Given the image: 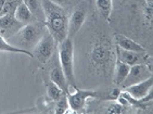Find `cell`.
<instances>
[{
    "label": "cell",
    "mask_w": 153,
    "mask_h": 114,
    "mask_svg": "<svg viewBox=\"0 0 153 114\" xmlns=\"http://www.w3.org/2000/svg\"><path fill=\"white\" fill-rule=\"evenodd\" d=\"M45 11V25L56 45L68 38V15L63 8L51 0H41Z\"/></svg>",
    "instance_id": "cell-1"
},
{
    "label": "cell",
    "mask_w": 153,
    "mask_h": 114,
    "mask_svg": "<svg viewBox=\"0 0 153 114\" xmlns=\"http://www.w3.org/2000/svg\"><path fill=\"white\" fill-rule=\"evenodd\" d=\"M90 59L97 67H100L103 71L108 70L113 59H116L115 47L106 37L98 38L90 51Z\"/></svg>",
    "instance_id": "cell-2"
},
{
    "label": "cell",
    "mask_w": 153,
    "mask_h": 114,
    "mask_svg": "<svg viewBox=\"0 0 153 114\" xmlns=\"http://www.w3.org/2000/svg\"><path fill=\"white\" fill-rule=\"evenodd\" d=\"M60 66L64 73L68 86L74 89L77 87L74 77V46L72 38L68 37L58 45Z\"/></svg>",
    "instance_id": "cell-3"
},
{
    "label": "cell",
    "mask_w": 153,
    "mask_h": 114,
    "mask_svg": "<svg viewBox=\"0 0 153 114\" xmlns=\"http://www.w3.org/2000/svg\"><path fill=\"white\" fill-rule=\"evenodd\" d=\"M54 45H56V41L53 37L50 35V33L47 32L36 42L33 50V56L40 63H46L52 57Z\"/></svg>",
    "instance_id": "cell-4"
},
{
    "label": "cell",
    "mask_w": 153,
    "mask_h": 114,
    "mask_svg": "<svg viewBox=\"0 0 153 114\" xmlns=\"http://www.w3.org/2000/svg\"><path fill=\"white\" fill-rule=\"evenodd\" d=\"M97 91L92 90H84V89H79V88H75V92L74 94H70L68 92L66 97H68V101L70 108L73 110L74 112L82 111V109L85 108L86 101L89 98H94L98 97Z\"/></svg>",
    "instance_id": "cell-5"
},
{
    "label": "cell",
    "mask_w": 153,
    "mask_h": 114,
    "mask_svg": "<svg viewBox=\"0 0 153 114\" xmlns=\"http://www.w3.org/2000/svg\"><path fill=\"white\" fill-rule=\"evenodd\" d=\"M152 76L151 69L149 67L148 63H141V64H136L130 66L129 73L127 75L126 79L123 82L122 86L123 88H126L130 85L137 84V83L144 80Z\"/></svg>",
    "instance_id": "cell-6"
},
{
    "label": "cell",
    "mask_w": 153,
    "mask_h": 114,
    "mask_svg": "<svg viewBox=\"0 0 153 114\" xmlns=\"http://www.w3.org/2000/svg\"><path fill=\"white\" fill-rule=\"evenodd\" d=\"M115 54L116 60L126 63L129 66H133L136 64H141V63H148V54L147 52H135V51H127L118 48L115 46Z\"/></svg>",
    "instance_id": "cell-7"
},
{
    "label": "cell",
    "mask_w": 153,
    "mask_h": 114,
    "mask_svg": "<svg viewBox=\"0 0 153 114\" xmlns=\"http://www.w3.org/2000/svg\"><path fill=\"white\" fill-rule=\"evenodd\" d=\"M40 28L36 26L34 24H26L25 26L19 31V33L15 35V38L22 42V45H27L30 46L33 42H37L39 38L42 35H40Z\"/></svg>",
    "instance_id": "cell-8"
},
{
    "label": "cell",
    "mask_w": 153,
    "mask_h": 114,
    "mask_svg": "<svg viewBox=\"0 0 153 114\" xmlns=\"http://www.w3.org/2000/svg\"><path fill=\"white\" fill-rule=\"evenodd\" d=\"M87 12L84 8H77L73 11L71 18L68 19V37L73 38L82 28V24L85 22Z\"/></svg>",
    "instance_id": "cell-9"
},
{
    "label": "cell",
    "mask_w": 153,
    "mask_h": 114,
    "mask_svg": "<svg viewBox=\"0 0 153 114\" xmlns=\"http://www.w3.org/2000/svg\"><path fill=\"white\" fill-rule=\"evenodd\" d=\"M152 85L153 78L151 76L149 78L141 80V82L137 83V84H134V85L128 86V87L124 88V89H125L127 94H129L135 99H141L152 90Z\"/></svg>",
    "instance_id": "cell-10"
},
{
    "label": "cell",
    "mask_w": 153,
    "mask_h": 114,
    "mask_svg": "<svg viewBox=\"0 0 153 114\" xmlns=\"http://www.w3.org/2000/svg\"><path fill=\"white\" fill-rule=\"evenodd\" d=\"M114 41H115V46H117L121 49L127 50V51L141 52V53L147 52V50L144 49L141 45H139L135 40L130 39L129 37H127L125 35H122V34H115Z\"/></svg>",
    "instance_id": "cell-11"
},
{
    "label": "cell",
    "mask_w": 153,
    "mask_h": 114,
    "mask_svg": "<svg viewBox=\"0 0 153 114\" xmlns=\"http://www.w3.org/2000/svg\"><path fill=\"white\" fill-rule=\"evenodd\" d=\"M50 79H51V82H53L54 84H56V85L61 88L64 94H68V80H66V77H65L61 66H54L52 70H51Z\"/></svg>",
    "instance_id": "cell-12"
},
{
    "label": "cell",
    "mask_w": 153,
    "mask_h": 114,
    "mask_svg": "<svg viewBox=\"0 0 153 114\" xmlns=\"http://www.w3.org/2000/svg\"><path fill=\"white\" fill-rule=\"evenodd\" d=\"M130 66L126 63L116 60L115 61V71H114V83L116 85H122L126 79L127 75L129 73Z\"/></svg>",
    "instance_id": "cell-13"
},
{
    "label": "cell",
    "mask_w": 153,
    "mask_h": 114,
    "mask_svg": "<svg viewBox=\"0 0 153 114\" xmlns=\"http://www.w3.org/2000/svg\"><path fill=\"white\" fill-rule=\"evenodd\" d=\"M14 19L21 23H30L33 19L32 12L30 11V9L27 8V6L24 3V1L22 0L19 3L14 11Z\"/></svg>",
    "instance_id": "cell-14"
},
{
    "label": "cell",
    "mask_w": 153,
    "mask_h": 114,
    "mask_svg": "<svg viewBox=\"0 0 153 114\" xmlns=\"http://www.w3.org/2000/svg\"><path fill=\"white\" fill-rule=\"evenodd\" d=\"M23 1L32 12L33 16L45 23V11L41 0H23Z\"/></svg>",
    "instance_id": "cell-15"
},
{
    "label": "cell",
    "mask_w": 153,
    "mask_h": 114,
    "mask_svg": "<svg viewBox=\"0 0 153 114\" xmlns=\"http://www.w3.org/2000/svg\"><path fill=\"white\" fill-rule=\"evenodd\" d=\"M96 4L103 18L105 20H111V13L113 9V0H96Z\"/></svg>",
    "instance_id": "cell-16"
},
{
    "label": "cell",
    "mask_w": 153,
    "mask_h": 114,
    "mask_svg": "<svg viewBox=\"0 0 153 114\" xmlns=\"http://www.w3.org/2000/svg\"><path fill=\"white\" fill-rule=\"evenodd\" d=\"M0 51H6V52H13V53H23V54H26V56L30 57V58H34L32 52H28L27 50L22 49L20 47L12 46L2 36H0Z\"/></svg>",
    "instance_id": "cell-17"
},
{
    "label": "cell",
    "mask_w": 153,
    "mask_h": 114,
    "mask_svg": "<svg viewBox=\"0 0 153 114\" xmlns=\"http://www.w3.org/2000/svg\"><path fill=\"white\" fill-rule=\"evenodd\" d=\"M47 94H48V97H49L50 99L56 101V100H59L60 98H61V96L64 94V92H63V90H62L61 88L56 85V84L51 82L50 84H48L47 85Z\"/></svg>",
    "instance_id": "cell-18"
},
{
    "label": "cell",
    "mask_w": 153,
    "mask_h": 114,
    "mask_svg": "<svg viewBox=\"0 0 153 114\" xmlns=\"http://www.w3.org/2000/svg\"><path fill=\"white\" fill-rule=\"evenodd\" d=\"M70 105H68V97L66 94H63L59 100H56V113H65L68 111Z\"/></svg>",
    "instance_id": "cell-19"
},
{
    "label": "cell",
    "mask_w": 153,
    "mask_h": 114,
    "mask_svg": "<svg viewBox=\"0 0 153 114\" xmlns=\"http://www.w3.org/2000/svg\"><path fill=\"white\" fill-rule=\"evenodd\" d=\"M14 13H6L0 15V27L3 29L9 28L14 22Z\"/></svg>",
    "instance_id": "cell-20"
},
{
    "label": "cell",
    "mask_w": 153,
    "mask_h": 114,
    "mask_svg": "<svg viewBox=\"0 0 153 114\" xmlns=\"http://www.w3.org/2000/svg\"><path fill=\"white\" fill-rule=\"evenodd\" d=\"M122 111H123V107L120 103H113V104H111L109 108L106 109V113L117 114V113H121Z\"/></svg>",
    "instance_id": "cell-21"
},
{
    "label": "cell",
    "mask_w": 153,
    "mask_h": 114,
    "mask_svg": "<svg viewBox=\"0 0 153 114\" xmlns=\"http://www.w3.org/2000/svg\"><path fill=\"white\" fill-rule=\"evenodd\" d=\"M52 2H54L56 4H58V6L60 7H63L65 6V4H68V0H51Z\"/></svg>",
    "instance_id": "cell-22"
},
{
    "label": "cell",
    "mask_w": 153,
    "mask_h": 114,
    "mask_svg": "<svg viewBox=\"0 0 153 114\" xmlns=\"http://www.w3.org/2000/svg\"><path fill=\"white\" fill-rule=\"evenodd\" d=\"M120 94H121L120 89H115V90L113 91L112 94H111V97H110V99H117L118 96H120Z\"/></svg>",
    "instance_id": "cell-23"
},
{
    "label": "cell",
    "mask_w": 153,
    "mask_h": 114,
    "mask_svg": "<svg viewBox=\"0 0 153 114\" xmlns=\"http://www.w3.org/2000/svg\"><path fill=\"white\" fill-rule=\"evenodd\" d=\"M146 4H147L148 8H152L153 0H146Z\"/></svg>",
    "instance_id": "cell-24"
},
{
    "label": "cell",
    "mask_w": 153,
    "mask_h": 114,
    "mask_svg": "<svg viewBox=\"0 0 153 114\" xmlns=\"http://www.w3.org/2000/svg\"><path fill=\"white\" fill-rule=\"evenodd\" d=\"M7 0H0V12L2 11L3 9V6H4V3H6Z\"/></svg>",
    "instance_id": "cell-25"
}]
</instances>
